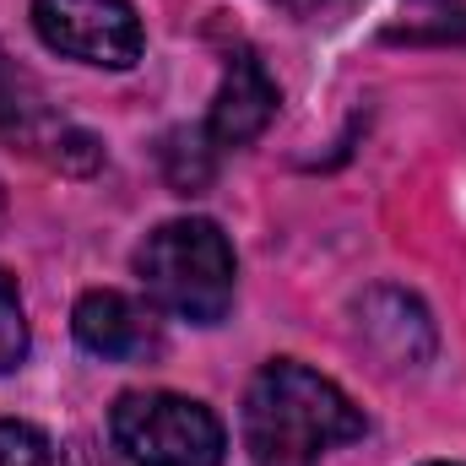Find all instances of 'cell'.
I'll return each instance as SVG.
<instances>
[{"mask_svg": "<svg viewBox=\"0 0 466 466\" xmlns=\"http://www.w3.org/2000/svg\"><path fill=\"white\" fill-rule=\"evenodd\" d=\"M363 440V412L326 374L277 358L244 390V451L260 466H309L315 456Z\"/></svg>", "mask_w": 466, "mask_h": 466, "instance_id": "6da1fadb", "label": "cell"}, {"mask_svg": "<svg viewBox=\"0 0 466 466\" xmlns=\"http://www.w3.org/2000/svg\"><path fill=\"white\" fill-rule=\"evenodd\" d=\"M136 277L157 309L190 326H218L233 304V244L207 218H174L136 249Z\"/></svg>", "mask_w": 466, "mask_h": 466, "instance_id": "7a4b0ae2", "label": "cell"}, {"mask_svg": "<svg viewBox=\"0 0 466 466\" xmlns=\"http://www.w3.org/2000/svg\"><path fill=\"white\" fill-rule=\"evenodd\" d=\"M109 434L136 466H223L228 434L207 401L174 390H130L109 412Z\"/></svg>", "mask_w": 466, "mask_h": 466, "instance_id": "3957f363", "label": "cell"}, {"mask_svg": "<svg viewBox=\"0 0 466 466\" xmlns=\"http://www.w3.org/2000/svg\"><path fill=\"white\" fill-rule=\"evenodd\" d=\"M38 38L82 66L130 71L141 60V16L130 0H33Z\"/></svg>", "mask_w": 466, "mask_h": 466, "instance_id": "277c9868", "label": "cell"}, {"mask_svg": "<svg viewBox=\"0 0 466 466\" xmlns=\"http://www.w3.org/2000/svg\"><path fill=\"white\" fill-rule=\"evenodd\" d=\"M0 136L27 147V152H38V157H49L66 174H93L104 163V147L87 130H76V125H66L55 115L44 87L5 49H0Z\"/></svg>", "mask_w": 466, "mask_h": 466, "instance_id": "5b68a950", "label": "cell"}, {"mask_svg": "<svg viewBox=\"0 0 466 466\" xmlns=\"http://www.w3.org/2000/svg\"><path fill=\"white\" fill-rule=\"evenodd\" d=\"M71 331L76 342L109 363H147L163 348V326L147 304H136L130 293H115V288H93L76 299L71 309Z\"/></svg>", "mask_w": 466, "mask_h": 466, "instance_id": "8992f818", "label": "cell"}, {"mask_svg": "<svg viewBox=\"0 0 466 466\" xmlns=\"http://www.w3.org/2000/svg\"><path fill=\"white\" fill-rule=\"evenodd\" d=\"M352 315H358V337L380 352L390 369H418V363L434 358V320H429V309L412 293L369 288L352 304Z\"/></svg>", "mask_w": 466, "mask_h": 466, "instance_id": "52a82bcc", "label": "cell"}, {"mask_svg": "<svg viewBox=\"0 0 466 466\" xmlns=\"http://www.w3.org/2000/svg\"><path fill=\"white\" fill-rule=\"evenodd\" d=\"M277 115V82L266 76V66L249 55V49H233L228 66H223V87L212 98V115H207V136L212 147H249Z\"/></svg>", "mask_w": 466, "mask_h": 466, "instance_id": "ba28073f", "label": "cell"}, {"mask_svg": "<svg viewBox=\"0 0 466 466\" xmlns=\"http://www.w3.org/2000/svg\"><path fill=\"white\" fill-rule=\"evenodd\" d=\"M163 174H168V185H174L179 196L207 190V179L218 174V147H212V136H207V130H174V136L163 141Z\"/></svg>", "mask_w": 466, "mask_h": 466, "instance_id": "9c48e42d", "label": "cell"}, {"mask_svg": "<svg viewBox=\"0 0 466 466\" xmlns=\"http://www.w3.org/2000/svg\"><path fill=\"white\" fill-rule=\"evenodd\" d=\"M27 358V320H22V299L16 282L0 271V374H11Z\"/></svg>", "mask_w": 466, "mask_h": 466, "instance_id": "30bf717a", "label": "cell"}, {"mask_svg": "<svg viewBox=\"0 0 466 466\" xmlns=\"http://www.w3.org/2000/svg\"><path fill=\"white\" fill-rule=\"evenodd\" d=\"M0 466H55V451L33 423H0Z\"/></svg>", "mask_w": 466, "mask_h": 466, "instance_id": "8fae6325", "label": "cell"}, {"mask_svg": "<svg viewBox=\"0 0 466 466\" xmlns=\"http://www.w3.org/2000/svg\"><path fill=\"white\" fill-rule=\"evenodd\" d=\"M299 22H337V16H348L352 0H282Z\"/></svg>", "mask_w": 466, "mask_h": 466, "instance_id": "7c38bea8", "label": "cell"}, {"mask_svg": "<svg viewBox=\"0 0 466 466\" xmlns=\"http://www.w3.org/2000/svg\"><path fill=\"white\" fill-rule=\"evenodd\" d=\"M0 212H5V190H0Z\"/></svg>", "mask_w": 466, "mask_h": 466, "instance_id": "4fadbf2b", "label": "cell"}, {"mask_svg": "<svg viewBox=\"0 0 466 466\" xmlns=\"http://www.w3.org/2000/svg\"><path fill=\"white\" fill-rule=\"evenodd\" d=\"M429 466H451V461H429Z\"/></svg>", "mask_w": 466, "mask_h": 466, "instance_id": "5bb4252c", "label": "cell"}]
</instances>
